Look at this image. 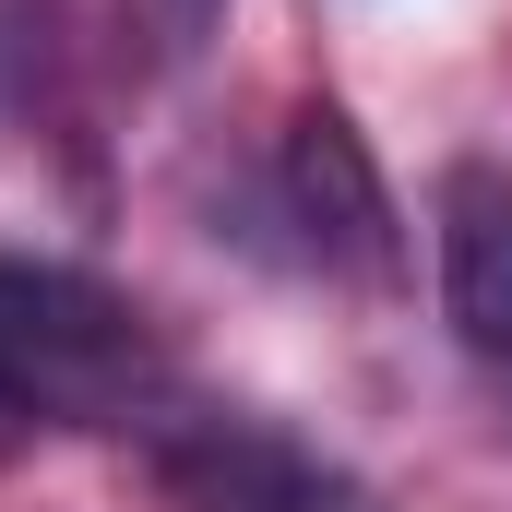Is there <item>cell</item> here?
<instances>
[{"label":"cell","mask_w":512,"mask_h":512,"mask_svg":"<svg viewBox=\"0 0 512 512\" xmlns=\"http://www.w3.org/2000/svg\"><path fill=\"white\" fill-rule=\"evenodd\" d=\"M167 346L120 286L0 251V429H155Z\"/></svg>","instance_id":"1"},{"label":"cell","mask_w":512,"mask_h":512,"mask_svg":"<svg viewBox=\"0 0 512 512\" xmlns=\"http://www.w3.org/2000/svg\"><path fill=\"white\" fill-rule=\"evenodd\" d=\"M155 489H167V512H370L358 477H334L310 441H286L262 417H179L155 441Z\"/></svg>","instance_id":"2"},{"label":"cell","mask_w":512,"mask_h":512,"mask_svg":"<svg viewBox=\"0 0 512 512\" xmlns=\"http://www.w3.org/2000/svg\"><path fill=\"white\" fill-rule=\"evenodd\" d=\"M286 227H298V262L310 274H358V286L393 274V203H382L370 155L346 143L334 108H310V120L286 131Z\"/></svg>","instance_id":"3"},{"label":"cell","mask_w":512,"mask_h":512,"mask_svg":"<svg viewBox=\"0 0 512 512\" xmlns=\"http://www.w3.org/2000/svg\"><path fill=\"white\" fill-rule=\"evenodd\" d=\"M441 322L477 358V382L512 405V179L489 167L441 179Z\"/></svg>","instance_id":"4"},{"label":"cell","mask_w":512,"mask_h":512,"mask_svg":"<svg viewBox=\"0 0 512 512\" xmlns=\"http://www.w3.org/2000/svg\"><path fill=\"white\" fill-rule=\"evenodd\" d=\"M215 12H227V0H131V36H143L155 60H191V48L215 36Z\"/></svg>","instance_id":"5"}]
</instances>
